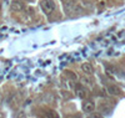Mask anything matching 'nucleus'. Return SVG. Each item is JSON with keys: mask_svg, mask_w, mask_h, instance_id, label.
<instances>
[{"mask_svg": "<svg viewBox=\"0 0 125 118\" xmlns=\"http://www.w3.org/2000/svg\"><path fill=\"white\" fill-rule=\"evenodd\" d=\"M41 9H43V11L45 14H50L54 11L55 9V4L53 0H43L41 1Z\"/></svg>", "mask_w": 125, "mask_h": 118, "instance_id": "1", "label": "nucleus"}, {"mask_svg": "<svg viewBox=\"0 0 125 118\" xmlns=\"http://www.w3.org/2000/svg\"><path fill=\"white\" fill-rule=\"evenodd\" d=\"M83 108H84L85 112L91 113V112H94V110H95V104H94L91 101H86V102L84 103V106H83Z\"/></svg>", "mask_w": 125, "mask_h": 118, "instance_id": "2", "label": "nucleus"}, {"mask_svg": "<svg viewBox=\"0 0 125 118\" xmlns=\"http://www.w3.org/2000/svg\"><path fill=\"white\" fill-rule=\"evenodd\" d=\"M81 70H83V71H84L85 73H89V75H90V73H93V66L90 65V63H89V62H86V63H84V65H83V66H81Z\"/></svg>", "mask_w": 125, "mask_h": 118, "instance_id": "3", "label": "nucleus"}, {"mask_svg": "<svg viewBox=\"0 0 125 118\" xmlns=\"http://www.w3.org/2000/svg\"><path fill=\"white\" fill-rule=\"evenodd\" d=\"M108 92L110 94H119L121 91L119 87H116V86H110V87H108Z\"/></svg>", "mask_w": 125, "mask_h": 118, "instance_id": "4", "label": "nucleus"}]
</instances>
